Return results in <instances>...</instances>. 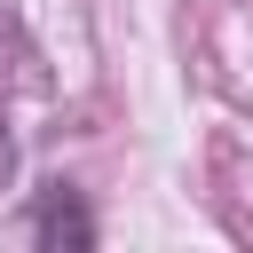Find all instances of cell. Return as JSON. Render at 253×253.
Masks as SVG:
<instances>
[{
    "label": "cell",
    "mask_w": 253,
    "mask_h": 253,
    "mask_svg": "<svg viewBox=\"0 0 253 253\" xmlns=\"http://www.w3.org/2000/svg\"><path fill=\"white\" fill-rule=\"evenodd\" d=\"M40 237H71V245H87L95 229H87V213H79V206H63V198H47V213H40Z\"/></svg>",
    "instance_id": "obj_1"
}]
</instances>
